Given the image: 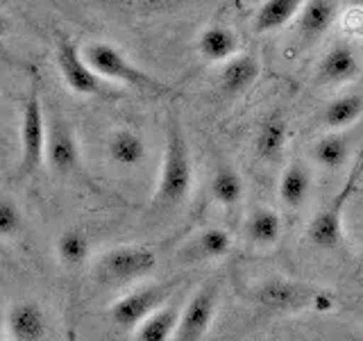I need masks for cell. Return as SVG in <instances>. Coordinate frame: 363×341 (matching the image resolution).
<instances>
[{"instance_id": "1", "label": "cell", "mask_w": 363, "mask_h": 341, "mask_svg": "<svg viewBox=\"0 0 363 341\" xmlns=\"http://www.w3.org/2000/svg\"><path fill=\"white\" fill-rule=\"evenodd\" d=\"M193 187V162L191 151L186 144L184 130L175 114H168L166 125V148L162 157V168H159L152 207L157 212L175 210L189 198Z\"/></svg>"}, {"instance_id": "2", "label": "cell", "mask_w": 363, "mask_h": 341, "mask_svg": "<svg viewBox=\"0 0 363 341\" xmlns=\"http://www.w3.org/2000/svg\"><path fill=\"white\" fill-rule=\"evenodd\" d=\"M255 301L259 307L277 314H300V312H332L336 310V296L318 287V284L289 280V278H268L255 289Z\"/></svg>"}, {"instance_id": "3", "label": "cell", "mask_w": 363, "mask_h": 341, "mask_svg": "<svg viewBox=\"0 0 363 341\" xmlns=\"http://www.w3.org/2000/svg\"><path fill=\"white\" fill-rule=\"evenodd\" d=\"M157 269V253L147 246L123 244L105 250L94 264V278L102 287H123L134 284Z\"/></svg>"}, {"instance_id": "4", "label": "cell", "mask_w": 363, "mask_h": 341, "mask_svg": "<svg viewBox=\"0 0 363 341\" xmlns=\"http://www.w3.org/2000/svg\"><path fill=\"white\" fill-rule=\"evenodd\" d=\"M361 173H363V151L357 155L354 166H352L350 175L336 191V196L313 216L309 227H306V239H309L311 246H315L318 250L334 253V250L343 246V239H345L343 216H345V207L352 198V193H354V189L359 185Z\"/></svg>"}, {"instance_id": "5", "label": "cell", "mask_w": 363, "mask_h": 341, "mask_svg": "<svg viewBox=\"0 0 363 341\" xmlns=\"http://www.w3.org/2000/svg\"><path fill=\"white\" fill-rule=\"evenodd\" d=\"M84 57L91 64V68H94L102 80H107V82L111 80V82L128 85L150 96L170 94V89L164 82H159L157 77H152L147 71H143V68H139L134 62H130L116 45L105 43V41L89 43L84 48Z\"/></svg>"}, {"instance_id": "6", "label": "cell", "mask_w": 363, "mask_h": 341, "mask_svg": "<svg viewBox=\"0 0 363 341\" xmlns=\"http://www.w3.org/2000/svg\"><path fill=\"white\" fill-rule=\"evenodd\" d=\"M55 60H57V68H60L64 85L71 89L73 94L116 98V94L107 87V80H102L94 68H91L84 53L77 48V43L62 32H57Z\"/></svg>"}, {"instance_id": "7", "label": "cell", "mask_w": 363, "mask_h": 341, "mask_svg": "<svg viewBox=\"0 0 363 341\" xmlns=\"http://www.w3.org/2000/svg\"><path fill=\"white\" fill-rule=\"evenodd\" d=\"M45 148H48V121H45L41 107L37 82H32L21 114V162L16 166L18 178L32 175L43 164Z\"/></svg>"}, {"instance_id": "8", "label": "cell", "mask_w": 363, "mask_h": 341, "mask_svg": "<svg viewBox=\"0 0 363 341\" xmlns=\"http://www.w3.org/2000/svg\"><path fill=\"white\" fill-rule=\"evenodd\" d=\"M179 287V280H166V282H152L143 284L128 291L125 296L109 307L111 323L121 330H134L145 316H150L155 310L166 305L170 298H175V291Z\"/></svg>"}, {"instance_id": "9", "label": "cell", "mask_w": 363, "mask_h": 341, "mask_svg": "<svg viewBox=\"0 0 363 341\" xmlns=\"http://www.w3.org/2000/svg\"><path fill=\"white\" fill-rule=\"evenodd\" d=\"M220 305V280L209 278L184 303L175 341H202L213 325Z\"/></svg>"}, {"instance_id": "10", "label": "cell", "mask_w": 363, "mask_h": 341, "mask_svg": "<svg viewBox=\"0 0 363 341\" xmlns=\"http://www.w3.org/2000/svg\"><path fill=\"white\" fill-rule=\"evenodd\" d=\"M48 314L41 303L26 298L9 305L5 314V339L9 341H43L48 337Z\"/></svg>"}, {"instance_id": "11", "label": "cell", "mask_w": 363, "mask_h": 341, "mask_svg": "<svg viewBox=\"0 0 363 341\" xmlns=\"http://www.w3.org/2000/svg\"><path fill=\"white\" fill-rule=\"evenodd\" d=\"M45 159H48V164L55 173H60V175L77 173L79 170V159H82V155H79L75 132L60 114H55L48 121V148H45Z\"/></svg>"}, {"instance_id": "12", "label": "cell", "mask_w": 363, "mask_h": 341, "mask_svg": "<svg viewBox=\"0 0 363 341\" xmlns=\"http://www.w3.org/2000/svg\"><path fill=\"white\" fill-rule=\"evenodd\" d=\"M232 234L223 227H204L182 244L177 257L184 264H200V261H216L230 255Z\"/></svg>"}, {"instance_id": "13", "label": "cell", "mask_w": 363, "mask_h": 341, "mask_svg": "<svg viewBox=\"0 0 363 341\" xmlns=\"http://www.w3.org/2000/svg\"><path fill=\"white\" fill-rule=\"evenodd\" d=\"M182 305L179 298H170L166 305L155 310L150 316H145L143 321L132 330L134 341H175L179 321H182Z\"/></svg>"}, {"instance_id": "14", "label": "cell", "mask_w": 363, "mask_h": 341, "mask_svg": "<svg viewBox=\"0 0 363 341\" xmlns=\"http://www.w3.org/2000/svg\"><path fill=\"white\" fill-rule=\"evenodd\" d=\"M359 68L361 66L354 50L345 43H336L327 50V55L318 64V82L329 87L347 85L359 75Z\"/></svg>"}, {"instance_id": "15", "label": "cell", "mask_w": 363, "mask_h": 341, "mask_svg": "<svg viewBox=\"0 0 363 341\" xmlns=\"http://www.w3.org/2000/svg\"><path fill=\"white\" fill-rule=\"evenodd\" d=\"M289 139V125L281 112H272L270 117L264 119L259 125L257 136H255V153L261 162H277L284 155Z\"/></svg>"}, {"instance_id": "16", "label": "cell", "mask_w": 363, "mask_h": 341, "mask_svg": "<svg viewBox=\"0 0 363 341\" xmlns=\"http://www.w3.org/2000/svg\"><path fill=\"white\" fill-rule=\"evenodd\" d=\"M107 155L111 157L113 164L134 168L143 164V159L147 157V146L139 132H134L130 128H118L107 139Z\"/></svg>"}, {"instance_id": "17", "label": "cell", "mask_w": 363, "mask_h": 341, "mask_svg": "<svg viewBox=\"0 0 363 341\" xmlns=\"http://www.w3.org/2000/svg\"><path fill=\"white\" fill-rule=\"evenodd\" d=\"M284 230V223H281V216L270 210V207H257L247 214V219L243 223V234L245 239L252 246L259 248H268V246H275L281 237Z\"/></svg>"}, {"instance_id": "18", "label": "cell", "mask_w": 363, "mask_h": 341, "mask_svg": "<svg viewBox=\"0 0 363 341\" xmlns=\"http://www.w3.org/2000/svg\"><path fill=\"white\" fill-rule=\"evenodd\" d=\"M198 50L209 62H230L238 55V37L225 26H209L200 32Z\"/></svg>"}, {"instance_id": "19", "label": "cell", "mask_w": 363, "mask_h": 341, "mask_svg": "<svg viewBox=\"0 0 363 341\" xmlns=\"http://www.w3.org/2000/svg\"><path fill=\"white\" fill-rule=\"evenodd\" d=\"M277 193H279V200L286 205L289 210H300L311 193V173L306 170V166L300 162H293L284 168Z\"/></svg>"}, {"instance_id": "20", "label": "cell", "mask_w": 363, "mask_h": 341, "mask_svg": "<svg viewBox=\"0 0 363 341\" xmlns=\"http://www.w3.org/2000/svg\"><path fill=\"white\" fill-rule=\"evenodd\" d=\"M336 7L332 0H306V5L300 9L298 28L306 41L320 39L334 23Z\"/></svg>"}, {"instance_id": "21", "label": "cell", "mask_w": 363, "mask_h": 341, "mask_svg": "<svg viewBox=\"0 0 363 341\" xmlns=\"http://www.w3.org/2000/svg\"><path fill=\"white\" fill-rule=\"evenodd\" d=\"M259 77V62L252 55H236L220 71V87L227 96H238Z\"/></svg>"}, {"instance_id": "22", "label": "cell", "mask_w": 363, "mask_h": 341, "mask_svg": "<svg viewBox=\"0 0 363 341\" xmlns=\"http://www.w3.org/2000/svg\"><path fill=\"white\" fill-rule=\"evenodd\" d=\"M311 157L318 166L327 170H338L350 159V144L340 132H327L318 136L315 144L311 146Z\"/></svg>"}, {"instance_id": "23", "label": "cell", "mask_w": 363, "mask_h": 341, "mask_svg": "<svg viewBox=\"0 0 363 341\" xmlns=\"http://www.w3.org/2000/svg\"><path fill=\"white\" fill-rule=\"evenodd\" d=\"M361 117H363V98L357 94H347L327 102V107L323 112V123L332 132H340L350 128V125H354Z\"/></svg>"}, {"instance_id": "24", "label": "cell", "mask_w": 363, "mask_h": 341, "mask_svg": "<svg viewBox=\"0 0 363 341\" xmlns=\"http://www.w3.org/2000/svg\"><path fill=\"white\" fill-rule=\"evenodd\" d=\"M295 16H300V0H266V3L259 7L252 26H255V32L266 34V32L284 28Z\"/></svg>"}, {"instance_id": "25", "label": "cell", "mask_w": 363, "mask_h": 341, "mask_svg": "<svg viewBox=\"0 0 363 341\" xmlns=\"http://www.w3.org/2000/svg\"><path fill=\"white\" fill-rule=\"evenodd\" d=\"M245 193L243 178L236 168L232 166H220L211 178V196L220 205L223 210H234L238 207Z\"/></svg>"}, {"instance_id": "26", "label": "cell", "mask_w": 363, "mask_h": 341, "mask_svg": "<svg viewBox=\"0 0 363 341\" xmlns=\"http://www.w3.org/2000/svg\"><path fill=\"white\" fill-rule=\"evenodd\" d=\"M57 257L66 266H82L91 255V239L82 230H64L57 237Z\"/></svg>"}, {"instance_id": "27", "label": "cell", "mask_w": 363, "mask_h": 341, "mask_svg": "<svg viewBox=\"0 0 363 341\" xmlns=\"http://www.w3.org/2000/svg\"><path fill=\"white\" fill-rule=\"evenodd\" d=\"M23 227V212L18 202L11 200V196H3L0 200V237L11 239L21 232Z\"/></svg>"}, {"instance_id": "28", "label": "cell", "mask_w": 363, "mask_h": 341, "mask_svg": "<svg viewBox=\"0 0 363 341\" xmlns=\"http://www.w3.org/2000/svg\"><path fill=\"white\" fill-rule=\"evenodd\" d=\"M123 7H130L141 14H155V11L168 9L170 5H175L177 0H118Z\"/></svg>"}, {"instance_id": "29", "label": "cell", "mask_w": 363, "mask_h": 341, "mask_svg": "<svg viewBox=\"0 0 363 341\" xmlns=\"http://www.w3.org/2000/svg\"><path fill=\"white\" fill-rule=\"evenodd\" d=\"M343 28L352 37H363V7L352 5L343 16Z\"/></svg>"}, {"instance_id": "30", "label": "cell", "mask_w": 363, "mask_h": 341, "mask_svg": "<svg viewBox=\"0 0 363 341\" xmlns=\"http://www.w3.org/2000/svg\"><path fill=\"white\" fill-rule=\"evenodd\" d=\"M350 341H363V332H359V335H352V337H350Z\"/></svg>"}, {"instance_id": "31", "label": "cell", "mask_w": 363, "mask_h": 341, "mask_svg": "<svg viewBox=\"0 0 363 341\" xmlns=\"http://www.w3.org/2000/svg\"><path fill=\"white\" fill-rule=\"evenodd\" d=\"M352 5H357V7H363V0H352Z\"/></svg>"}, {"instance_id": "32", "label": "cell", "mask_w": 363, "mask_h": 341, "mask_svg": "<svg viewBox=\"0 0 363 341\" xmlns=\"http://www.w3.org/2000/svg\"><path fill=\"white\" fill-rule=\"evenodd\" d=\"M5 341H9V339H5Z\"/></svg>"}]
</instances>
